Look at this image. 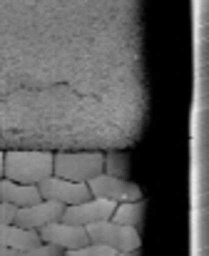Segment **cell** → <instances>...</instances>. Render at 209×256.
Masks as SVG:
<instances>
[{
	"label": "cell",
	"mask_w": 209,
	"mask_h": 256,
	"mask_svg": "<svg viewBox=\"0 0 209 256\" xmlns=\"http://www.w3.org/2000/svg\"><path fill=\"white\" fill-rule=\"evenodd\" d=\"M114 256H140V249H132V252H117Z\"/></svg>",
	"instance_id": "16"
},
{
	"label": "cell",
	"mask_w": 209,
	"mask_h": 256,
	"mask_svg": "<svg viewBox=\"0 0 209 256\" xmlns=\"http://www.w3.org/2000/svg\"><path fill=\"white\" fill-rule=\"evenodd\" d=\"M114 254H117L114 249L102 246V244H95V242H90V244H85L80 249H68L65 252V256H114Z\"/></svg>",
	"instance_id": "14"
},
{
	"label": "cell",
	"mask_w": 209,
	"mask_h": 256,
	"mask_svg": "<svg viewBox=\"0 0 209 256\" xmlns=\"http://www.w3.org/2000/svg\"><path fill=\"white\" fill-rule=\"evenodd\" d=\"M40 244L38 229H25L18 224H0V249H30Z\"/></svg>",
	"instance_id": "10"
},
{
	"label": "cell",
	"mask_w": 209,
	"mask_h": 256,
	"mask_svg": "<svg viewBox=\"0 0 209 256\" xmlns=\"http://www.w3.org/2000/svg\"><path fill=\"white\" fill-rule=\"evenodd\" d=\"M0 256H10V249H0Z\"/></svg>",
	"instance_id": "17"
},
{
	"label": "cell",
	"mask_w": 209,
	"mask_h": 256,
	"mask_svg": "<svg viewBox=\"0 0 209 256\" xmlns=\"http://www.w3.org/2000/svg\"><path fill=\"white\" fill-rule=\"evenodd\" d=\"M50 174H52V152H25V150L2 152V176L8 179L22 184H38Z\"/></svg>",
	"instance_id": "1"
},
{
	"label": "cell",
	"mask_w": 209,
	"mask_h": 256,
	"mask_svg": "<svg viewBox=\"0 0 209 256\" xmlns=\"http://www.w3.org/2000/svg\"><path fill=\"white\" fill-rule=\"evenodd\" d=\"M15 212H18V206L0 202V224H10V222L15 219Z\"/></svg>",
	"instance_id": "15"
},
{
	"label": "cell",
	"mask_w": 209,
	"mask_h": 256,
	"mask_svg": "<svg viewBox=\"0 0 209 256\" xmlns=\"http://www.w3.org/2000/svg\"><path fill=\"white\" fill-rule=\"evenodd\" d=\"M102 172L110 176H124L130 172V157L124 152H107L102 154Z\"/></svg>",
	"instance_id": "12"
},
{
	"label": "cell",
	"mask_w": 209,
	"mask_h": 256,
	"mask_svg": "<svg viewBox=\"0 0 209 256\" xmlns=\"http://www.w3.org/2000/svg\"><path fill=\"white\" fill-rule=\"evenodd\" d=\"M62 209H65V206L58 204V202L38 199V202H32V204H28V206H20V209L15 212L12 224L25 226V229H40V226H45V224H50V222H58L60 214H62Z\"/></svg>",
	"instance_id": "8"
},
{
	"label": "cell",
	"mask_w": 209,
	"mask_h": 256,
	"mask_svg": "<svg viewBox=\"0 0 209 256\" xmlns=\"http://www.w3.org/2000/svg\"><path fill=\"white\" fill-rule=\"evenodd\" d=\"M144 212H147V204L142 199H134V202H120L112 212V222L117 224H124V226H132V229H140L142 222H144Z\"/></svg>",
	"instance_id": "11"
},
{
	"label": "cell",
	"mask_w": 209,
	"mask_h": 256,
	"mask_svg": "<svg viewBox=\"0 0 209 256\" xmlns=\"http://www.w3.org/2000/svg\"><path fill=\"white\" fill-rule=\"evenodd\" d=\"M38 234H40V242L52 244V246H60L62 252H68V249H80V246L90 244V236H88V229H85V226L70 224V222H62V219L40 226Z\"/></svg>",
	"instance_id": "5"
},
{
	"label": "cell",
	"mask_w": 209,
	"mask_h": 256,
	"mask_svg": "<svg viewBox=\"0 0 209 256\" xmlns=\"http://www.w3.org/2000/svg\"><path fill=\"white\" fill-rule=\"evenodd\" d=\"M88 189L92 196H100V199H112V202H134V199H142V192L134 182H127L124 176H110L100 172L98 176H92L88 182Z\"/></svg>",
	"instance_id": "7"
},
{
	"label": "cell",
	"mask_w": 209,
	"mask_h": 256,
	"mask_svg": "<svg viewBox=\"0 0 209 256\" xmlns=\"http://www.w3.org/2000/svg\"><path fill=\"white\" fill-rule=\"evenodd\" d=\"M114 206H117V202H112V199L90 196V199H85V202H78V204L65 206L62 214H60V219H62V222H70V224L88 226V224H95V222L112 219Z\"/></svg>",
	"instance_id": "6"
},
{
	"label": "cell",
	"mask_w": 209,
	"mask_h": 256,
	"mask_svg": "<svg viewBox=\"0 0 209 256\" xmlns=\"http://www.w3.org/2000/svg\"><path fill=\"white\" fill-rule=\"evenodd\" d=\"M85 229H88L90 242L102 244V246H110V249H114V252H132V249H140V246H142L140 229L117 224V222H112V219L88 224Z\"/></svg>",
	"instance_id": "3"
},
{
	"label": "cell",
	"mask_w": 209,
	"mask_h": 256,
	"mask_svg": "<svg viewBox=\"0 0 209 256\" xmlns=\"http://www.w3.org/2000/svg\"><path fill=\"white\" fill-rule=\"evenodd\" d=\"M40 199L38 184H22L8 176H0V202L2 204H12V206H28L32 202Z\"/></svg>",
	"instance_id": "9"
},
{
	"label": "cell",
	"mask_w": 209,
	"mask_h": 256,
	"mask_svg": "<svg viewBox=\"0 0 209 256\" xmlns=\"http://www.w3.org/2000/svg\"><path fill=\"white\" fill-rule=\"evenodd\" d=\"M0 176H2V150H0Z\"/></svg>",
	"instance_id": "18"
},
{
	"label": "cell",
	"mask_w": 209,
	"mask_h": 256,
	"mask_svg": "<svg viewBox=\"0 0 209 256\" xmlns=\"http://www.w3.org/2000/svg\"><path fill=\"white\" fill-rule=\"evenodd\" d=\"M10 256H65V252L60 246L40 242L38 246H30V249H10Z\"/></svg>",
	"instance_id": "13"
},
{
	"label": "cell",
	"mask_w": 209,
	"mask_h": 256,
	"mask_svg": "<svg viewBox=\"0 0 209 256\" xmlns=\"http://www.w3.org/2000/svg\"><path fill=\"white\" fill-rule=\"evenodd\" d=\"M102 172V152H55L52 174L70 182H90Z\"/></svg>",
	"instance_id": "2"
},
{
	"label": "cell",
	"mask_w": 209,
	"mask_h": 256,
	"mask_svg": "<svg viewBox=\"0 0 209 256\" xmlns=\"http://www.w3.org/2000/svg\"><path fill=\"white\" fill-rule=\"evenodd\" d=\"M38 192H40V199H50L62 206H70V204H78L92 196L85 182H70L58 174H50L42 182H38Z\"/></svg>",
	"instance_id": "4"
}]
</instances>
